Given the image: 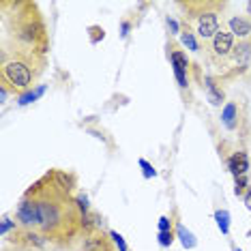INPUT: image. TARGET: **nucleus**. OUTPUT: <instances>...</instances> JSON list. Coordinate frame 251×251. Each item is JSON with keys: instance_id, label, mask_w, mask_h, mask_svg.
Returning <instances> with one entry per match:
<instances>
[{"instance_id": "9d476101", "label": "nucleus", "mask_w": 251, "mask_h": 251, "mask_svg": "<svg viewBox=\"0 0 251 251\" xmlns=\"http://www.w3.org/2000/svg\"><path fill=\"white\" fill-rule=\"evenodd\" d=\"M226 163H227V168H230V172L234 174V178H241V176H247V170H249V157H247V152L243 151H232L230 155L226 157Z\"/></svg>"}, {"instance_id": "39448f33", "label": "nucleus", "mask_w": 251, "mask_h": 251, "mask_svg": "<svg viewBox=\"0 0 251 251\" xmlns=\"http://www.w3.org/2000/svg\"><path fill=\"white\" fill-rule=\"evenodd\" d=\"M234 45H236V39H234L232 32L226 30V28H221L213 39L204 41V45H202L204 60L208 62V67H213L215 69V73H217V77L219 79H230Z\"/></svg>"}, {"instance_id": "f257e3e1", "label": "nucleus", "mask_w": 251, "mask_h": 251, "mask_svg": "<svg viewBox=\"0 0 251 251\" xmlns=\"http://www.w3.org/2000/svg\"><path fill=\"white\" fill-rule=\"evenodd\" d=\"M84 217L75 193L62 189L52 170L32 182L15 206L18 226L39 232L54 249H69L79 243Z\"/></svg>"}, {"instance_id": "1a4fd4ad", "label": "nucleus", "mask_w": 251, "mask_h": 251, "mask_svg": "<svg viewBox=\"0 0 251 251\" xmlns=\"http://www.w3.org/2000/svg\"><path fill=\"white\" fill-rule=\"evenodd\" d=\"M224 28L232 32V37L236 39V41H243V39H249L251 37V18H247L245 13L226 15Z\"/></svg>"}, {"instance_id": "412c9836", "label": "nucleus", "mask_w": 251, "mask_h": 251, "mask_svg": "<svg viewBox=\"0 0 251 251\" xmlns=\"http://www.w3.org/2000/svg\"><path fill=\"white\" fill-rule=\"evenodd\" d=\"M234 251H241V249H234Z\"/></svg>"}, {"instance_id": "20e7f679", "label": "nucleus", "mask_w": 251, "mask_h": 251, "mask_svg": "<svg viewBox=\"0 0 251 251\" xmlns=\"http://www.w3.org/2000/svg\"><path fill=\"white\" fill-rule=\"evenodd\" d=\"M48 62H39L20 56H0V93L2 99L9 95L24 97L37 86L45 73Z\"/></svg>"}, {"instance_id": "dca6fc26", "label": "nucleus", "mask_w": 251, "mask_h": 251, "mask_svg": "<svg viewBox=\"0 0 251 251\" xmlns=\"http://www.w3.org/2000/svg\"><path fill=\"white\" fill-rule=\"evenodd\" d=\"M172 241H174V232H159V243H161L163 247L172 245Z\"/></svg>"}, {"instance_id": "f3484780", "label": "nucleus", "mask_w": 251, "mask_h": 251, "mask_svg": "<svg viewBox=\"0 0 251 251\" xmlns=\"http://www.w3.org/2000/svg\"><path fill=\"white\" fill-rule=\"evenodd\" d=\"M159 230L161 232H172V221H170L168 217H163L161 224H159Z\"/></svg>"}, {"instance_id": "f03ea898", "label": "nucleus", "mask_w": 251, "mask_h": 251, "mask_svg": "<svg viewBox=\"0 0 251 251\" xmlns=\"http://www.w3.org/2000/svg\"><path fill=\"white\" fill-rule=\"evenodd\" d=\"M0 24H2L0 56H20L48 62L52 39L39 2L0 0Z\"/></svg>"}, {"instance_id": "2eb2a0df", "label": "nucleus", "mask_w": 251, "mask_h": 251, "mask_svg": "<svg viewBox=\"0 0 251 251\" xmlns=\"http://www.w3.org/2000/svg\"><path fill=\"white\" fill-rule=\"evenodd\" d=\"M217 224H219V227H221V232L224 234H227V213L226 210H217Z\"/></svg>"}, {"instance_id": "0eeeda50", "label": "nucleus", "mask_w": 251, "mask_h": 251, "mask_svg": "<svg viewBox=\"0 0 251 251\" xmlns=\"http://www.w3.org/2000/svg\"><path fill=\"white\" fill-rule=\"evenodd\" d=\"M221 123L232 133H243V127H247V118L243 114V105L238 99H230L221 110Z\"/></svg>"}, {"instance_id": "9b49d317", "label": "nucleus", "mask_w": 251, "mask_h": 251, "mask_svg": "<svg viewBox=\"0 0 251 251\" xmlns=\"http://www.w3.org/2000/svg\"><path fill=\"white\" fill-rule=\"evenodd\" d=\"M170 60H172V65H174V73H176V79H178L180 88H185L187 86V71H189V58H187V54L182 52V50L172 48Z\"/></svg>"}, {"instance_id": "ddd939ff", "label": "nucleus", "mask_w": 251, "mask_h": 251, "mask_svg": "<svg viewBox=\"0 0 251 251\" xmlns=\"http://www.w3.org/2000/svg\"><path fill=\"white\" fill-rule=\"evenodd\" d=\"M217 84H219V77L206 79V95H208V101L213 105H221L224 103V88L217 86Z\"/></svg>"}, {"instance_id": "aec40b11", "label": "nucleus", "mask_w": 251, "mask_h": 251, "mask_svg": "<svg viewBox=\"0 0 251 251\" xmlns=\"http://www.w3.org/2000/svg\"><path fill=\"white\" fill-rule=\"evenodd\" d=\"M245 15L251 18V0H249V2H245Z\"/></svg>"}, {"instance_id": "423d86ee", "label": "nucleus", "mask_w": 251, "mask_h": 251, "mask_svg": "<svg viewBox=\"0 0 251 251\" xmlns=\"http://www.w3.org/2000/svg\"><path fill=\"white\" fill-rule=\"evenodd\" d=\"M101 226L103 224H101V219H99L97 224L88 226L86 230H84L82 238H79V243H77V251H118L112 234L105 232Z\"/></svg>"}, {"instance_id": "4468645a", "label": "nucleus", "mask_w": 251, "mask_h": 251, "mask_svg": "<svg viewBox=\"0 0 251 251\" xmlns=\"http://www.w3.org/2000/svg\"><path fill=\"white\" fill-rule=\"evenodd\" d=\"M110 234H112L114 243H116V247H118V251H129V247H127V243H125V238L121 236V234H118V232H114V230H110Z\"/></svg>"}, {"instance_id": "6e6552de", "label": "nucleus", "mask_w": 251, "mask_h": 251, "mask_svg": "<svg viewBox=\"0 0 251 251\" xmlns=\"http://www.w3.org/2000/svg\"><path fill=\"white\" fill-rule=\"evenodd\" d=\"M249 67H251V37L243 39V41H236V45H234L230 79L241 75V73H245V71H249Z\"/></svg>"}, {"instance_id": "f8f14e48", "label": "nucleus", "mask_w": 251, "mask_h": 251, "mask_svg": "<svg viewBox=\"0 0 251 251\" xmlns=\"http://www.w3.org/2000/svg\"><path fill=\"white\" fill-rule=\"evenodd\" d=\"M180 41L185 48H189L191 52H200L202 50V45H200V39L196 35V30L189 26V24H185V22H180Z\"/></svg>"}, {"instance_id": "6ab92c4d", "label": "nucleus", "mask_w": 251, "mask_h": 251, "mask_svg": "<svg viewBox=\"0 0 251 251\" xmlns=\"http://www.w3.org/2000/svg\"><path fill=\"white\" fill-rule=\"evenodd\" d=\"M243 202H245V204H247V208L251 210V187H249V189H247V193H245V196H243Z\"/></svg>"}, {"instance_id": "7ed1b4c3", "label": "nucleus", "mask_w": 251, "mask_h": 251, "mask_svg": "<svg viewBox=\"0 0 251 251\" xmlns=\"http://www.w3.org/2000/svg\"><path fill=\"white\" fill-rule=\"evenodd\" d=\"M180 11V22L189 24L200 41H208L224 28L226 9L230 4L226 0H176Z\"/></svg>"}, {"instance_id": "a211bd4d", "label": "nucleus", "mask_w": 251, "mask_h": 251, "mask_svg": "<svg viewBox=\"0 0 251 251\" xmlns=\"http://www.w3.org/2000/svg\"><path fill=\"white\" fill-rule=\"evenodd\" d=\"M140 165H142V168H144V170H146V176H155V170H152V168H151V165H148V163L144 161V159H142V161H140Z\"/></svg>"}]
</instances>
